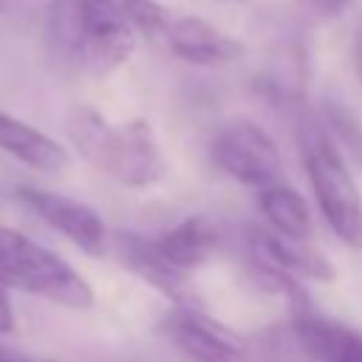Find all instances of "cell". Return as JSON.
I'll return each instance as SVG.
<instances>
[{"label": "cell", "instance_id": "cell-1", "mask_svg": "<svg viewBox=\"0 0 362 362\" xmlns=\"http://www.w3.org/2000/svg\"><path fill=\"white\" fill-rule=\"evenodd\" d=\"M65 133L90 164L124 187H156L167 175V158L156 130L144 119L113 127L99 110L76 105L65 116Z\"/></svg>", "mask_w": 362, "mask_h": 362}, {"label": "cell", "instance_id": "cell-2", "mask_svg": "<svg viewBox=\"0 0 362 362\" xmlns=\"http://www.w3.org/2000/svg\"><path fill=\"white\" fill-rule=\"evenodd\" d=\"M0 283L45 297L57 305L85 311L93 305V288L59 255L40 246L28 235L0 223Z\"/></svg>", "mask_w": 362, "mask_h": 362}, {"label": "cell", "instance_id": "cell-3", "mask_svg": "<svg viewBox=\"0 0 362 362\" xmlns=\"http://www.w3.org/2000/svg\"><path fill=\"white\" fill-rule=\"evenodd\" d=\"M303 161L311 192L334 235L351 249H362V195L322 127H311L303 139Z\"/></svg>", "mask_w": 362, "mask_h": 362}, {"label": "cell", "instance_id": "cell-4", "mask_svg": "<svg viewBox=\"0 0 362 362\" xmlns=\"http://www.w3.org/2000/svg\"><path fill=\"white\" fill-rule=\"evenodd\" d=\"M212 161L229 178L255 189H266L277 184L283 173V158L277 144L260 124L249 119H235L215 133Z\"/></svg>", "mask_w": 362, "mask_h": 362}, {"label": "cell", "instance_id": "cell-5", "mask_svg": "<svg viewBox=\"0 0 362 362\" xmlns=\"http://www.w3.org/2000/svg\"><path fill=\"white\" fill-rule=\"evenodd\" d=\"M17 198L40 221H45L51 229L62 232L82 252L102 255L107 249V229H105L99 212L93 206H88L85 201H76V198H68V195H59L51 189H40V187H20Z\"/></svg>", "mask_w": 362, "mask_h": 362}, {"label": "cell", "instance_id": "cell-6", "mask_svg": "<svg viewBox=\"0 0 362 362\" xmlns=\"http://www.w3.org/2000/svg\"><path fill=\"white\" fill-rule=\"evenodd\" d=\"M136 48V34L116 0H88V25L79 62L93 76H107Z\"/></svg>", "mask_w": 362, "mask_h": 362}, {"label": "cell", "instance_id": "cell-7", "mask_svg": "<svg viewBox=\"0 0 362 362\" xmlns=\"http://www.w3.org/2000/svg\"><path fill=\"white\" fill-rule=\"evenodd\" d=\"M164 331L170 342L192 362H246L249 356L246 342L235 331L195 308H175L164 320Z\"/></svg>", "mask_w": 362, "mask_h": 362}, {"label": "cell", "instance_id": "cell-8", "mask_svg": "<svg viewBox=\"0 0 362 362\" xmlns=\"http://www.w3.org/2000/svg\"><path fill=\"white\" fill-rule=\"evenodd\" d=\"M249 255L255 266L280 269L291 277L297 274V277H308L317 283L337 280V269L328 260V255L303 238L277 235L272 229H249Z\"/></svg>", "mask_w": 362, "mask_h": 362}, {"label": "cell", "instance_id": "cell-9", "mask_svg": "<svg viewBox=\"0 0 362 362\" xmlns=\"http://www.w3.org/2000/svg\"><path fill=\"white\" fill-rule=\"evenodd\" d=\"M291 339L311 362H362V331L311 311L294 317Z\"/></svg>", "mask_w": 362, "mask_h": 362}, {"label": "cell", "instance_id": "cell-10", "mask_svg": "<svg viewBox=\"0 0 362 362\" xmlns=\"http://www.w3.org/2000/svg\"><path fill=\"white\" fill-rule=\"evenodd\" d=\"M167 42L175 57L192 65H226L243 57V42L218 31L201 17H178L170 23Z\"/></svg>", "mask_w": 362, "mask_h": 362}, {"label": "cell", "instance_id": "cell-11", "mask_svg": "<svg viewBox=\"0 0 362 362\" xmlns=\"http://www.w3.org/2000/svg\"><path fill=\"white\" fill-rule=\"evenodd\" d=\"M0 150L40 173H62L71 164V156L59 141L3 110H0Z\"/></svg>", "mask_w": 362, "mask_h": 362}, {"label": "cell", "instance_id": "cell-12", "mask_svg": "<svg viewBox=\"0 0 362 362\" xmlns=\"http://www.w3.org/2000/svg\"><path fill=\"white\" fill-rule=\"evenodd\" d=\"M113 243H116V255L122 266H127L136 277H141L147 286H153L158 294L170 300L181 297L187 274L167 260V255L158 249V240H147L136 232H124Z\"/></svg>", "mask_w": 362, "mask_h": 362}, {"label": "cell", "instance_id": "cell-13", "mask_svg": "<svg viewBox=\"0 0 362 362\" xmlns=\"http://www.w3.org/2000/svg\"><path fill=\"white\" fill-rule=\"evenodd\" d=\"M156 240H158V249L167 255V260L175 269H181L184 274L192 272V269H198V266H204L221 249V232L204 215L184 218L173 229L161 232Z\"/></svg>", "mask_w": 362, "mask_h": 362}, {"label": "cell", "instance_id": "cell-14", "mask_svg": "<svg viewBox=\"0 0 362 362\" xmlns=\"http://www.w3.org/2000/svg\"><path fill=\"white\" fill-rule=\"evenodd\" d=\"M257 206H260V212H263V218H266L272 232L308 240V235H311V212H308L305 198L294 187L272 184V187L260 189Z\"/></svg>", "mask_w": 362, "mask_h": 362}, {"label": "cell", "instance_id": "cell-15", "mask_svg": "<svg viewBox=\"0 0 362 362\" xmlns=\"http://www.w3.org/2000/svg\"><path fill=\"white\" fill-rule=\"evenodd\" d=\"M85 25H88V0L48 3V37L62 54L79 59L85 45Z\"/></svg>", "mask_w": 362, "mask_h": 362}, {"label": "cell", "instance_id": "cell-16", "mask_svg": "<svg viewBox=\"0 0 362 362\" xmlns=\"http://www.w3.org/2000/svg\"><path fill=\"white\" fill-rule=\"evenodd\" d=\"M122 11H124L130 28L141 31L147 37H158V34L167 37L170 23H173L170 11L158 0H122Z\"/></svg>", "mask_w": 362, "mask_h": 362}, {"label": "cell", "instance_id": "cell-17", "mask_svg": "<svg viewBox=\"0 0 362 362\" xmlns=\"http://www.w3.org/2000/svg\"><path fill=\"white\" fill-rule=\"evenodd\" d=\"M305 3H308L311 14L328 20V17H339L342 11H348V6H351L354 0H305Z\"/></svg>", "mask_w": 362, "mask_h": 362}, {"label": "cell", "instance_id": "cell-18", "mask_svg": "<svg viewBox=\"0 0 362 362\" xmlns=\"http://www.w3.org/2000/svg\"><path fill=\"white\" fill-rule=\"evenodd\" d=\"M14 331V308L8 300V288L0 283V334H11Z\"/></svg>", "mask_w": 362, "mask_h": 362}, {"label": "cell", "instance_id": "cell-19", "mask_svg": "<svg viewBox=\"0 0 362 362\" xmlns=\"http://www.w3.org/2000/svg\"><path fill=\"white\" fill-rule=\"evenodd\" d=\"M354 71H356V79L362 88V25L356 28V37H354Z\"/></svg>", "mask_w": 362, "mask_h": 362}, {"label": "cell", "instance_id": "cell-20", "mask_svg": "<svg viewBox=\"0 0 362 362\" xmlns=\"http://www.w3.org/2000/svg\"><path fill=\"white\" fill-rule=\"evenodd\" d=\"M0 362H25V359L17 356V354H11V351H6V348H0Z\"/></svg>", "mask_w": 362, "mask_h": 362}, {"label": "cell", "instance_id": "cell-21", "mask_svg": "<svg viewBox=\"0 0 362 362\" xmlns=\"http://www.w3.org/2000/svg\"><path fill=\"white\" fill-rule=\"evenodd\" d=\"M226 3H240V0H226Z\"/></svg>", "mask_w": 362, "mask_h": 362}]
</instances>
